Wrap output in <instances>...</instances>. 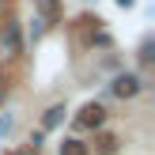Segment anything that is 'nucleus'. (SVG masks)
Returning <instances> with one entry per match:
<instances>
[{
    "label": "nucleus",
    "instance_id": "1",
    "mask_svg": "<svg viewBox=\"0 0 155 155\" xmlns=\"http://www.w3.org/2000/svg\"><path fill=\"white\" fill-rule=\"evenodd\" d=\"M76 121H80V129H98L106 121V110H102V106H83V114Z\"/></svg>",
    "mask_w": 155,
    "mask_h": 155
},
{
    "label": "nucleus",
    "instance_id": "2",
    "mask_svg": "<svg viewBox=\"0 0 155 155\" xmlns=\"http://www.w3.org/2000/svg\"><path fill=\"white\" fill-rule=\"evenodd\" d=\"M136 91H140V80H136V76H117V80H114V95L117 98H133Z\"/></svg>",
    "mask_w": 155,
    "mask_h": 155
},
{
    "label": "nucleus",
    "instance_id": "3",
    "mask_svg": "<svg viewBox=\"0 0 155 155\" xmlns=\"http://www.w3.org/2000/svg\"><path fill=\"white\" fill-rule=\"evenodd\" d=\"M19 53V30L8 27L4 34H0V57H15Z\"/></svg>",
    "mask_w": 155,
    "mask_h": 155
},
{
    "label": "nucleus",
    "instance_id": "4",
    "mask_svg": "<svg viewBox=\"0 0 155 155\" xmlns=\"http://www.w3.org/2000/svg\"><path fill=\"white\" fill-rule=\"evenodd\" d=\"M61 121H64V106H53V110H45V129H57Z\"/></svg>",
    "mask_w": 155,
    "mask_h": 155
},
{
    "label": "nucleus",
    "instance_id": "5",
    "mask_svg": "<svg viewBox=\"0 0 155 155\" xmlns=\"http://www.w3.org/2000/svg\"><path fill=\"white\" fill-rule=\"evenodd\" d=\"M61 155H87V144H80V140H64V144H61Z\"/></svg>",
    "mask_w": 155,
    "mask_h": 155
},
{
    "label": "nucleus",
    "instance_id": "6",
    "mask_svg": "<svg viewBox=\"0 0 155 155\" xmlns=\"http://www.w3.org/2000/svg\"><path fill=\"white\" fill-rule=\"evenodd\" d=\"M117 4H121V8H129V4H133V0H117Z\"/></svg>",
    "mask_w": 155,
    "mask_h": 155
},
{
    "label": "nucleus",
    "instance_id": "7",
    "mask_svg": "<svg viewBox=\"0 0 155 155\" xmlns=\"http://www.w3.org/2000/svg\"><path fill=\"white\" fill-rule=\"evenodd\" d=\"M4 129H8V117H4V121H0V133H4Z\"/></svg>",
    "mask_w": 155,
    "mask_h": 155
},
{
    "label": "nucleus",
    "instance_id": "8",
    "mask_svg": "<svg viewBox=\"0 0 155 155\" xmlns=\"http://www.w3.org/2000/svg\"><path fill=\"white\" fill-rule=\"evenodd\" d=\"M15 155H34V151H15Z\"/></svg>",
    "mask_w": 155,
    "mask_h": 155
},
{
    "label": "nucleus",
    "instance_id": "9",
    "mask_svg": "<svg viewBox=\"0 0 155 155\" xmlns=\"http://www.w3.org/2000/svg\"><path fill=\"white\" fill-rule=\"evenodd\" d=\"M0 102H4V87H0Z\"/></svg>",
    "mask_w": 155,
    "mask_h": 155
}]
</instances>
